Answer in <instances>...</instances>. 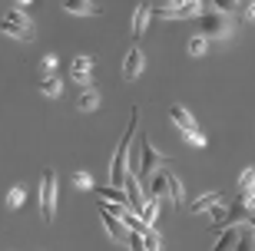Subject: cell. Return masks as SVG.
Here are the masks:
<instances>
[{"mask_svg": "<svg viewBox=\"0 0 255 251\" xmlns=\"http://www.w3.org/2000/svg\"><path fill=\"white\" fill-rule=\"evenodd\" d=\"M249 17L255 20V0H252V3H249Z\"/></svg>", "mask_w": 255, "mask_h": 251, "instance_id": "f546056e", "label": "cell"}, {"mask_svg": "<svg viewBox=\"0 0 255 251\" xmlns=\"http://www.w3.org/2000/svg\"><path fill=\"white\" fill-rule=\"evenodd\" d=\"M166 162H169V156L156 152L149 139H142V142H139V172H142V175H152V172H156L159 166H166Z\"/></svg>", "mask_w": 255, "mask_h": 251, "instance_id": "5b68a950", "label": "cell"}, {"mask_svg": "<svg viewBox=\"0 0 255 251\" xmlns=\"http://www.w3.org/2000/svg\"><path fill=\"white\" fill-rule=\"evenodd\" d=\"M206 50H209V40H206V37H199V33H196V37L189 40V53H192V56H202Z\"/></svg>", "mask_w": 255, "mask_h": 251, "instance_id": "cb8c5ba5", "label": "cell"}, {"mask_svg": "<svg viewBox=\"0 0 255 251\" xmlns=\"http://www.w3.org/2000/svg\"><path fill=\"white\" fill-rule=\"evenodd\" d=\"M63 10L80 13V17H100V3H93V0H66Z\"/></svg>", "mask_w": 255, "mask_h": 251, "instance_id": "8fae6325", "label": "cell"}, {"mask_svg": "<svg viewBox=\"0 0 255 251\" xmlns=\"http://www.w3.org/2000/svg\"><path fill=\"white\" fill-rule=\"evenodd\" d=\"M90 73H93V56H76L73 60V80L90 89Z\"/></svg>", "mask_w": 255, "mask_h": 251, "instance_id": "30bf717a", "label": "cell"}, {"mask_svg": "<svg viewBox=\"0 0 255 251\" xmlns=\"http://www.w3.org/2000/svg\"><path fill=\"white\" fill-rule=\"evenodd\" d=\"M169 195V185H166V168H156L152 172V182H149V198H156V202H162V198Z\"/></svg>", "mask_w": 255, "mask_h": 251, "instance_id": "4fadbf2b", "label": "cell"}, {"mask_svg": "<svg viewBox=\"0 0 255 251\" xmlns=\"http://www.w3.org/2000/svg\"><path fill=\"white\" fill-rule=\"evenodd\" d=\"M249 225H252V232H255V215H249Z\"/></svg>", "mask_w": 255, "mask_h": 251, "instance_id": "4dcf8cb0", "label": "cell"}, {"mask_svg": "<svg viewBox=\"0 0 255 251\" xmlns=\"http://www.w3.org/2000/svg\"><path fill=\"white\" fill-rule=\"evenodd\" d=\"M232 33V20L226 13H219V10H206L202 17H199V37H229Z\"/></svg>", "mask_w": 255, "mask_h": 251, "instance_id": "277c9868", "label": "cell"}, {"mask_svg": "<svg viewBox=\"0 0 255 251\" xmlns=\"http://www.w3.org/2000/svg\"><path fill=\"white\" fill-rule=\"evenodd\" d=\"M57 63H60V56H57V53H47V56H43V73H47V76H53Z\"/></svg>", "mask_w": 255, "mask_h": 251, "instance_id": "484cf974", "label": "cell"}, {"mask_svg": "<svg viewBox=\"0 0 255 251\" xmlns=\"http://www.w3.org/2000/svg\"><path fill=\"white\" fill-rule=\"evenodd\" d=\"M139 218L146 225H156V218H159V202H156V198H146V205H142V212H139Z\"/></svg>", "mask_w": 255, "mask_h": 251, "instance_id": "d6986e66", "label": "cell"}, {"mask_svg": "<svg viewBox=\"0 0 255 251\" xmlns=\"http://www.w3.org/2000/svg\"><path fill=\"white\" fill-rule=\"evenodd\" d=\"M239 188H242V192H255V168H246V172L239 175Z\"/></svg>", "mask_w": 255, "mask_h": 251, "instance_id": "603a6c76", "label": "cell"}, {"mask_svg": "<svg viewBox=\"0 0 255 251\" xmlns=\"http://www.w3.org/2000/svg\"><path fill=\"white\" fill-rule=\"evenodd\" d=\"M100 218H103V228H106L110 235H113L116 242H126V235H129V232H126V225L120 222V218H113V215L106 212L103 205H100Z\"/></svg>", "mask_w": 255, "mask_h": 251, "instance_id": "9c48e42d", "label": "cell"}, {"mask_svg": "<svg viewBox=\"0 0 255 251\" xmlns=\"http://www.w3.org/2000/svg\"><path fill=\"white\" fill-rule=\"evenodd\" d=\"M166 185H169V198H172V205H176V208H182V205H186V188H182V182L172 175V172H166Z\"/></svg>", "mask_w": 255, "mask_h": 251, "instance_id": "9a60e30c", "label": "cell"}, {"mask_svg": "<svg viewBox=\"0 0 255 251\" xmlns=\"http://www.w3.org/2000/svg\"><path fill=\"white\" fill-rule=\"evenodd\" d=\"M126 245H129V251H149V248H146V238H142V235H136V232L126 235Z\"/></svg>", "mask_w": 255, "mask_h": 251, "instance_id": "d4e9b609", "label": "cell"}, {"mask_svg": "<svg viewBox=\"0 0 255 251\" xmlns=\"http://www.w3.org/2000/svg\"><path fill=\"white\" fill-rule=\"evenodd\" d=\"M23 198H27V188H23V185H13L7 192V208H20V205H23Z\"/></svg>", "mask_w": 255, "mask_h": 251, "instance_id": "7402d4cb", "label": "cell"}, {"mask_svg": "<svg viewBox=\"0 0 255 251\" xmlns=\"http://www.w3.org/2000/svg\"><path fill=\"white\" fill-rule=\"evenodd\" d=\"M146 23H149V3H139L136 13H132V37L136 40L146 33Z\"/></svg>", "mask_w": 255, "mask_h": 251, "instance_id": "5bb4252c", "label": "cell"}, {"mask_svg": "<svg viewBox=\"0 0 255 251\" xmlns=\"http://www.w3.org/2000/svg\"><path fill=\"white\" fill-rule=\"evenodd\" d=\"M0 27H3V33H7V37L23 40V43H33V37H37V33H33V23H30V17L23 13V10H10Z\"/></svg>", "mask_w": 255, "mask_h": 251, "instance_id": "7a4b0ae2", "label": "cell"}, {"mask_svg": "<svg viewBox=\"0 0 255 251\" xmlns=\"http://www.w3.org/2000/svg\"><path fill=\"white\" fill-rule=\"evenodd\" d=\"M139 73H142V53H139V47H132L123 60V80H136Z\"/></svg>", "mask_w": 255, "mask_h": 251, "instance_id": "ba28073f", "label": "cell"}, {"mask_svg": "<svg viewBox=\"0 0 255 251\" xmlns=\"http://www.w3.org/2000/svg\"><path fill=\"white\" fill-rule=\"evenodd\" d=\"M96 106H100V93L96 89H83V93L76 96V109L80 112H93Z\"/></svg>", "mask_w": 255, "mask_h": 251, "instance_id": "e0dca14e", "label": "cell"}, {"mask_svg": "<svg viewBox=\"0 0 255 251\" xmlns=\"http://www.w3.org/2000/svg\"><path fill=\"white\" fill-rule=\"evenodd\" d=\"M222 202V192H202L199 198L189 202V212H209V208H216Z\"/></svg>", "mask_w": 255, "mask_h": 251, "instance_id": "7c38bea8", "label": "cell"}, {"mask_svg": "<svg viewBox=\"0 0 255 251\" xmlns=\"http://www.w3.org/2000/svg\"><path fill=\"white\" fill-rule=\"evenodd\" d=\"M40 215H43V222H53V215H57V172L53 168H47L40 178Z\"/></svg>", "mask_w": 255, "mask_h": 251, "instance_id": "3957f363", "label": "cell"}, {"mask_svg": "<svg viewBox=\"0 0 255 251\" xmlns=\"http://www.w3.org/2000/svg\"><path fill=\"white\" fill-rule=\"evenodd\" d=\"M73 185L76 188H93V178L86 175V172H76V175H73Z\"/></svg>", "mask_w": 255, "mask_h": 251, "instance_id": "4316f807", "label": "cell"}, {"mask_svg": "<svg viewBox=\"0 0 255 251\" xmlns=\"http://www.w3.org/2000/svg\"><path fill=\"white\" fill-rule=\"evenodd\" d=\"M123 195H126V205H129V212L136 208V215L142 212V205H146V195H142V185L136 172H126V182H123Z\"/></svg>", "mask_w": 255, "mask_h": 251, "instance_id": "8992f818", "label": "cell"}, {"mask_svg": "<svg viewBox=\"0 0 255 251\" xmlns=\"http://www.w3.org/2000/svg\"><path fill=\"white\" fill-rule=\"evenodd\" d=\"M100 192V202L103 205H126V195H123V188H113V185H103V188H96ZM129 208V205H126Z\"/></svg>", "mask_w": 255, "mask_h": 251, "instance_id": "2e32d148", "label": "cell"}, {"mask_svg": "<svg viewBox=\"0 0 255 251\" xmlns=\"http://www.w3.org/2000/svg\"><path fill=\"white\" fill-rule=\"evenodd\" d=\"M186 142H189V146H196V149H202V146H206L209 139H206V136H202V132L196 129V132H189V136H186Z\"/></svg>", "mask_w": 255, "mask_h": 251, "instance_id": "83f0119b", "label": "cell"}, {"mask_svg": "<svg viewBox=\"0 0 255 251\" xmlns=\"http://www.w3.org/2000/svg\"><path fill=\"white\" fill-rule=\"evenodd\" d=\"M169 119L182 129V136H189V132H196V129H199V126H196V116H192L186 106H172V109H169Z\"/></svg>", "mask_w": 255, "mask_h": 251, "instance_id": "52a82bcc", "label": "cell"}, {"mask_svg": "<svg viewBox=\"0 0 255 251\" xmlns=\"http://www.w3.org/2000/svg\"><path fill=\"white\" fill-rule=\"evenodd\" d=\"M232 251H255V232L249 228V232H239V242Z\"/></svg>", "mask_w": 255, "mask_h": 251, "instance_id": "44dd1931", "label": "cell"}, {"mask_svg": "<svg viewBox=\"0 0 255 251\" xmlns=\"http://www.w3.org/2000/svg\"><path fill=\"white\" fill-rule=\"evenodd\" d=\"M63 83H60V76H43V83H40V93L43 96H60Z\"/></svg>", "mask_w": 255, "mask_h": 251, "instance_id": "ffe728a7", "label": "cell"}, {"mask_svg": "<svg viewBox=\"0 0 255 251\" xmlns=\"http://www.w3.org/2000/svg\"><path fill=\"white\" fill-rule=\"evenodd\" d=\"M136 122H139V106H132L129 112V126H126L123 139H120V146H116L113 152V166H110V182H113V188H123L126 182V156H129V146H132V136H136Z\"/></svg>", "mask_w": 255, "mask_h": 251, "instance_id": "6da1fadb", "label": "cell"}, {"mask_svg": "<svg viewBox=\"0 0 255 251\" xmlns=\"http://www.w3.org/2000/svg\"><path fill=\"white\" fill-rule=\"evenodd\" d=\"M239 198H242V205H246V212L255 215V192H242Z\"/></svg>", "mask_w": 255, "mask_h": 251, "instance_id": "f1b7e54d", "label": "cell"}, {"mask_svg": "<svg viewBox=\"0 0 255 251\" xmlns=\"http://www.w3.org/2000/svg\"><path fill=\"white\" fill-rule=\"evenodd\" d=\"M236 242H239V228H226V232H222V238H219V242L212 245L209 251H232V248H236Z\"/></svg>", "mask_w": 255, "mask_h": 251, "instance_id": "ac0fdd59", "label": "cell"}]
</instances>
